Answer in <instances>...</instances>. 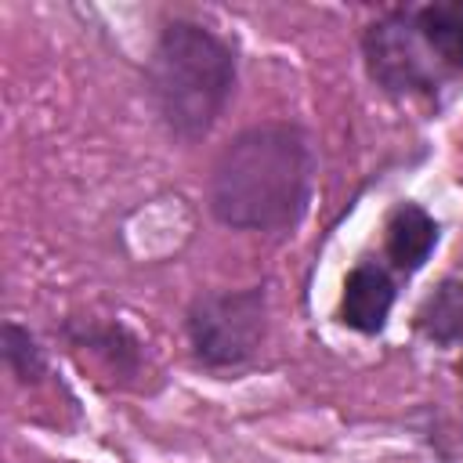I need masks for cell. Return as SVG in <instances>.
I'll list each match as a JSON object with an SVG mask.
<instances>
[{"label":"cell","mask_w":463,"mask_h":463,"mask_svg":"<svg viewBox=\"0 0 463 463\" xmlns=\"http://www.w3.org/2000/svg\"><path fill=\"white\" fill-rule=\"evenodd\" d=\"M315 188V148L300 123L242 127L213 159L206 206L217 224L250 235H289Z\"/></svg>","instance_id":"cell-1"},{"label":"cell","mask_w":463,"mask_h":463,"mask_svg":"<svg viewBox=\"0 0 463 463\" xmlns=\"http://www.w3.org/2000/svg\"><path fill=\"white\" fill-rule=\"evenodd\" d=\"M362 65L387 98L441 105L463 83V0L387 7L362 29Z\"/></svg>","instance_id":"cell-2"},{"label":"cell","mask_w":463,"mask_h":463,"mask_svg":"<svg viewBox=\"0 0 463 463\" xmlns=\"http://www.w3.org/2000/svg\"><path fill=\"white\" fill-rule=\"evenodd\" d=\"M239 83L235 47L203 22L170 18L145 61V87L163 130L184 145L206 141Z\"/></svg>","instance_id":"cell-3"},{"label":"cell","mask_w":463,"mask_h":463,"mask_svg":"<svg viewBox=\"0 0 463 463\" xmlns=\"http://www.w3.org/2000/svg\"><path fill=\"white\" fill-rule=\"evenodd\" d=\"M184 336L192 358L210 373L246 369L268 336V286L210 289L184 311Z\"/></svg>","instance_id":"cell-4"},{"label":"cell","mask_w":463,"mask_h":463,"mask_svg":"<svg viewBox=\"0 0 463 463\" xmlns=\"http://www.w3.org/2000/svg\"><path fill=\"white\" fill-rule=\"evenodd\" d=\"M398 304V275L373 257H362L340 286L336 322L358 336H380Z\"/></svg>","instance_id":"cell-5"},{"label":"cell","mask_w":463,"mask_h":463,"mask_svg":"<svg viewBox=\"0 0 463 463\" xmlns=\"http://www.w3.org/2000/svg\"><path fill=\"white\" fill-rule=\"evenodd\" d=\"M61 336L72 347L94 354L119 387H137L141 383L145 347L119 318H109V322H101V318H65Z\"/></svg>","instance_id":"cell-6"},{"label":"cell","mask_w":463,"mask_h":463,"mask_svg":"<svg viewBox=\"0 0 463 463\" xmlns=\"http://www.w3.org/2000/svg\"><path fill=\"white\" fill-rule=\"evenodd\" d=\"M438 246H441V221L427 206L412 199L391 206L383 221V260L398 279H412L416 271H423Z\"/></svg>","instance_id":"cell-7"},{"label":"cell","mask_w":463,"mask_h":463,"mask_svg":"<svg viewBox=\"0 0 463 463\" xmlns=\"http://www.w3.org/2000/svg\"><path fill=\"white\" fill-rule=\"evenodd\" d=\"M412 329L445 351L463 347V275H445L412 311Z\"/></svg>","instance_id":"cell-8"},{"label":"cell","mask_w":463,"mask_h":463,"mask_svg":"<svg viewBox=\"0 0 463 463\" xmlns=\"http://www.w3.org/2000/svg\"><path fill=\"white\" fill-rule=\"evenodd\" d=\"M0 358H4V369L11 373V380L18 387H36L51 373L47 351L40 347L36 333L29 326H22L18 318H7L0 326Z\"/></svg>","instance_id":"cell-9"}]
</instances>
